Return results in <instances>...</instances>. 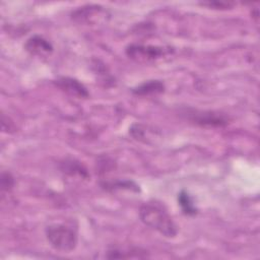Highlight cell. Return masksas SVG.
<instances>
[{
	"mask_svg": "<svg viewBox=\"0 0 260 260\" xmlns=\"http://www.w3.org/2000/svg\"><path fill=\"white\" fill-rule=\"evenodd\" d=\"M14 186V179L10 173L3 172L1 175V190L2 192H9Z\"/></svg>",
	"mask_w": 260,
	"mask_h": 260,
	"instance_id": "obj_11",
	"label": "cell"
},
{
	"mask_svg": "<svg viewBox=\"0 0 260 260\" xmlns=\"http://www.w3.org/2000/svg\"><path fill=\"white\" fill-rule=\"evenodd\" d=\"M139 216L145 225L155 230L164 237L174 238L177 236L178 226L164 205L157 202H145L139 208Z\"/></svg>",
	"mask_w": 260,
	"mask_h": 260,
	"instance_id": "obj_1",
	"label": "cell"
},
{
	"mask_svg": "<svg viewBox=\"0 0 260 260\" xmlns=\"http://www.w3.org/2000/svg\"><path fill=\"white\" fill-rule=\"evenodd\" d=\"M190 120L201 126L208 127H221L228 124L224 116L214 112H197L190 115Z\"/></svg>",
	"mask_w": 260,
	"mask_h": 260,
	"instance_id": "obj_6",
	"label": "cell"
},
{
	"mask_svg": "<svg viewBox=\"0 0 260 260\" xmlns=\"http://www.w3.org/2000/svg\"><path fill=\"white\" fill-rule=\"evenodd\" d=\"M132 91L136 95L158 94L165 91V84L160 80H148L133 88Z\"/></svg>",
	"mask_w": 260,
	"mask_h": 260,
	"instance_id": "obj_7",
	"label": "cell"
},
{
	"mask_svg": "<svg viewBox=\"0 0 260 260\" xmlns=\"http://www.w3.org/2000/svg\"><path fill=\"white\" fill-rule=\"evenodd\" d=\"M202 6H207L208 8L213 9H230L234 6V3L232 2H223V1H207V2H201Z\"/></svg>",
	"mask_w": 260,
	"mask_h": 260,
	"instance_id": "obj_12",
	"label": "cell"
},
{
	"mask_svg": "<svg viewBox=\"0 0 260 260\" xmlns=\"http://www.w3.org/2000/svg\"><path fill=\"white\" fill-rule=\"evenodd\" d=\"M178 202L182 208V211L187 215H195L197 213V208L191 198V196L186 191H181L178 194Z\"/></svg>",
	"mask_w": 260,
	"mask_h": 260,
	"instance_id": "obj_10",
	"label": "cell"
},
{
	"mask_svg": "<svg viewBox=\"0 0 260 260\" xmlns=\"http://www.w3.org/2000/svg\"><path fill=\"white\" fill-rule=\"evenodd\" d=\"M56 85L64 92L77 99H86L89 96L87 88L79 82L77 79L72 77H59L56 80Z\"/></svg>",
	"mask_w": 260,
	"mask_h": 260,
	"instance_id": "obj_4",
	"label": "cell"
},
{
	"mask_svg": "<svg viewBox=\"0 0 260 260\" xmlns=\"http://www.w3.org/2000/svg\"><path fill=\"white\" fill-rule=\"evenodd\" d=\"M7 126L6 129L3 131V132H6V133H11L15 130V126L13 124V122L10 120L9 117H6L4 114H2V118H1V126Z\"/></svg>",
	"mask_w": 260,
	"mask_h": 260,
	"instance_id": "obj_13",
	"label": "cell"
},
{
	"mask_svg": "<svg viewBox=\"0 0 260 260\" xmlns=\"http://www.w3.org/2000/svg\"><path fill=\"white\" fill-rule=\"evenodd\" d=\"M170 52V48L140 44H131L126 48V55L130 59L141 63L157 60Z\"/></svg>",
	"mask_w": 260,
	"mask_h": 260,
	"instance_id": "obj_3",
	"label": "cell"
},
{
	"mask_svg": "<svg viewBox=\"0 0 260 260\" xmlns=\"http://www.w3.org/2000/svg\"><path fill=\"white\" fill-rule=\"evenodd\" d=\"M102 12L103 9L100 5H86L75 10L72 13V16L79 21H90L93 16H100Z\"/></svg>",
	"mask_w": 260,
	"mask_h": 260,
	"instance_id": "obj_9",
	"label": "cell"
},
{
	"mask_svg": "<svg viewBox=\"0 0 260 260\" xmlns=\"http://www.w3.org/2000/svg\"><path fill=\"white\" fill-rule=\"evenodd\" d=\"M45 234L48 243L57 251L69 253L73 251L77 246L78 238L76 232L66 224H50L46 228Z\"/></svg>",
	"mask_w": 260,
	"mask_h": 260,
	"instance_id": "obj_2",
	"label": "cell"
},
{
	"mask_svg": "<svg viewBox=\"0 0 260 260\" xmlns=\"http://www.w3.org/2000/svg\"><path fill=\"white\" fill-rule=\"evenodd\" d=\"M24 49L37 57H49L53 52L52 44L42 36L35 35L30 37L24 44Z\"/></svg>",
	"mask_w": 260,
	"mask_h": 260,
	"instance_id": "obj_5",
	"label": "cell"
},
{
	"mask_svg": "<svg viewBox=\"0 0 260 260\" xmlns=\"http://www.w3.org/2000/svg\"><path fill=\"white\" fill-rule=\"evenodd\" d=\"M148 257L145 250L141 249H128V250H120V249H112L108 251L107 258L110 259H121V258H146Z\"/></svg>",
	"mask_w": 260,
	"mask_h": 260,
	"instance_id": "obj_8",
	"label": "cell"
}]
</instances>
